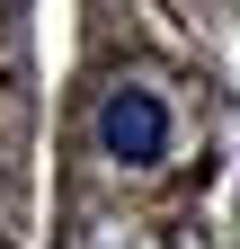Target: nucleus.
<instances>
[{
	"label": "nucleus",
	"mask_w": 240,
	"mask_h": 249,
	"mask_svg": "<svg viewBox=\"0 0 240 249\" xmlns=\"http://www.w3.org/2000/svg\"><path fill=\"white\" fill-rule=\"evenodd\" d=\"M98 151L125 169H152L169 151V107L152 98V89H107L98 98Z\"/></svg>",
	"instance_id": "f257e3e1"
}]
</instances>
